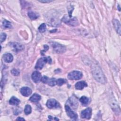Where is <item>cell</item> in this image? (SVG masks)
Listing matches in <instances>:
<instances>
[{"mask_svg":"<svg viewBox=\"0 0 121 121\" xmlns=\"http://www.w3.org/2000/svg\"><path fill=\"white\" fill-rule=\"evenodd\" d=\"M91 70L93 76L95 80L102 84L106 83V78L99 65L95 64H93L91 67Z\"/></svg>","mask_w":121,"mask_h":121,"instance_id":"1","label":"cell"},{"mask_svg":"<svg viewBox=\"0 0 121 121\" xmlns=\"http://www.w3.org/2000/svg\"><path fill=\"white\" fill-rule=\"evenodd\" d=\"M62 21L65 24L71 26H75L78 24V19L76 17H72L65 15L62 18Z\"/></svg>","mask_w":121,"mask_h":121,"instance_id":"2","label":"cell"},{"mask_svg":"<svg viewBox=\"0 0 121 121\" xmlns=\"http://www.w3.org/2000/svg\"><path fill=\"white\" fill-rule=\"evenodd\" d=\"M50 44L54 52L57 53H62L65 52L66 47L58 43L54 42H51L50 43Z\"/></svg>","mask_w":121,"mask_h":121,"instance_id":"3","label":"cell"},{"mask_svg":"<svg viewBox=\"0 0 121 121\" xmlns=\"http://www.w3.org/2000/svg\"><path fill=\"white\" fill-rule=\"evenodd\" d=\"M47 62L49 63L52 62V60L50 57H42L37 60L35 68L36 69H41Z\"/></svg>","mask_w":121,"mask_h":121,"instance_id":"4","label":"cell"},{"mask_svg":"<svg viewBox=\"0 0 121 121\" xmlns=\"http://www.w3.org/2000/svg\"><path fill=\"white\" fill-rule=\"evenodd\" d=\"M83 74L81 72L74 70L69 72L68 75V78L70 80H78L82 78Z\"/></svg>","mask_w":121,"mask_h":121,"instance_id":"5","label":"cell"},{"mask_svg":"<svg viewBox=\"0 0 121 121\" xmlns=\"http://www.w3.org/2000/svg\"><path fill=\"white\" fill-rule=\"evenodd\" d=\"M41 81L44 84H47L48 85L53 86L57 84V80L54 78H49L47 76H43L41 79Z\"/></svg>","mask_w":121,"mask_h":121,"instance_id":"6","label":"cell"},{"mask_svg":"<svg viewBox=\"0 0 121 121\" xmlns=\"http://www.w3.org/2000/svg\"><path fill=\"white\" fill-rule=\"evenodd\" d=\"M65 109L67 115L69 118L73 120H76L78 118V115L76 112L71 110L69 105L66 104L65 106Z\"/></svg>","mask_w":121,"mask_h":121,"instance_id":"7","label":"cell"},{"mask_svg":"<svg viewBox=\"0 0 121 121\" xmlns=\"http://www.w3.org/2000/svg\"><path fill=\"white\" fill-rule=\"evenodd\" d=\"M46 106L50 109L58 108L60 107V104L54 99H50L46 103Z\"/></svg>","mask_w":121,"mask_h":121,"instance_id":"8","label":"cell"},{"mask_svg":"<svg viewBox=\"0 0 121 121\" xmlns=\"http://www.w3.org/2000/svg\"><path fill=\"white\" fill-rule=\"evenodd\" d=\"M92 115V109L90 107L83 110L81 112V117L83 119H89Z\"/></svg>","mask_w":121,"mask_h":121,"instance_id":"9","label":"cell"},{"mask_svg":"<svg viewBox=\"0 0 121 121\" xmlns=\"http://www.w3.org/2000/svg\"><path fill=\"white\" fill-rule=\"evenodd\" d=\"M9 45L11 47L13 48V50L16 52H18L21 51L23 50L24 49V46L22 44L19 43H16V42L10 43H9Z\"/></svg>","mask_w":121,"mask_h":121,"instance_id":"10","label":"cell"},{"mask_svg":"<svg viewBox=\"0 0 121 121\" xmlns=\"http://www.w3.org/2000/svg\"><path fill=\"white\" fill-rule=\"evenodd\" d=\"M31 78L33 81L34 82L38 83L41 80L42 78V76L41 73L37 71H35L33 72L31 76Z\"/></svg>","mask_w":121,"mask_h":121,"instance_id":"11","label":"cell"},{"mask_svg":"<svg viewBox=\"0 0 121 121\" xmlns=\"http://www.w3.org/2000/svg\"><path fill=\"white\" fill-rule=\"evenodd\" d=\"M21 94L24 96H28L32 93V90L28 87L24 86L20 89Z\"/></svg>","mask_w":121,"mask_h":121,"instance_id":"12","label":"cell"},{"mask_svg":"<svg viewBox=\"0 0 121 121\" xmlns=\"http://www.w3.org/2000/svg\"><path fill=\"white\" fill-rule=\"evenodd\" d=\"M68 103L73 108H77L78 105V102L77 99L74 96L69 98L68 100Z\"/></svg>","mask_w":121,"mask_h":121,"instance_id":"13","label":"cell"},{"mask_svg":"<svg viewBox=\"0 0 121 121\" xmlns=\"http://www.w3.org/2000/svg\"><path fill=\"white\" fill-rule=\"evenodd\" d=\"M87 86V85L86 83L84 81H79L77 82L75 85V88L78 90H82L84 87H86Z\"/></svg>","mask_w":121,"mask_h":121,"instance_id":"14","label":"cell"},{"mask_svg":"<svg viewBox=\"0 0 121 121\" xmlns=\"http://www.w3.org/2000/svg\"><path fill=\"white\" fill-rule=\"evenodd\" d=\"M113 25L116 32L120 35H121V24L120 22L116 19L112 20Z\"/></svg>","mask_w":121,"mask_h":121,"instance_id":"15","label":"cell"},{"mask_svg":"<svg viewBox=\"0 0 121 121\" xmlns=\"http://www.w3.org/2000/svg\"><path fill=\"white\" fill-rule=\"evenodd\" d=\"M3 59L5 62L7 63H10L13 61V57L11 53H7L3 55Z\"/></svg>","mask_w":121,"mask_h":121,"instance_id":"16","label":"cell"},{"mask_svg":"<svg viewBox=\"0 0 121 121\" xmlns=\"http://www.w3.org/2000/svg\"><path fill=\"white\" fill-rule=\"evenodd\" d=\"M60 21L58 18L52 17L50 19L48 24L52 26H58L60 24Z\"/></svg>","mask_w":121,"mask_h":121,"instance_id":"17","label":"cell"},{"mask_svg":"<svg viewBox=\"0 0 121 121\" xmlns=\"http://www.w3.org/2000/svg\"><path fill=\"white\" fill-rule=\"evenodd\" d=\"M79 101L82 105L86 106H87L89 104V103L90 102V98H89L85 96H82L80 98Z\"/></svg>","mask_w":121,"mask_h":121,"instance_id":"18","label":"cell"},{"mask_svg":"<svg viewBox=\"0 0 121 121\" xmlns=\"http://www.w3.org/2000/svg\"><path fill=\"white\" fill-rule=\"evenodd\" d=\"M41 99V96L37 94H33L29 98V100L34 103L38 102Z\"/></svg>","mask_w":121,"mask_h":121,"instance_id":"19","label":"cell"},{"mask_svg":"<svg viewBox=\"0 0 121 121\" xmlns=\"http://www.w3.org/2000/svg\"><path fill=\"white\" fill-rule=\"evenodd\" d=\"M9 103L11 105H18L20 103V100L15 96H12L9 101Z\"/></svg>","mask_w":121,"mask_h":121,"instance_id":"20","label":"cell"},{"mask_svg":"<svg viewBox=\"0 0 121 121\" xmlns=\"http://www.w3.org/2000/svg\"><path fill=\"white\" fill-rule=\"evenodd\" d=\"M111 102V107H112L113 111H114V112H115V111H116L117 112V113L118 112V111L120 112L119 107L118 105L117 104L115 100L112 99Z\"/></svg>","mask_w":121,"mask_h":121,"instance_id":"21","label":"cell"},{"mask_svg":"<svg viewBox=\"0 0 121 121\" xmlns=\"http://www.w3.org/2000/svg\"><path fill=\"white\" fill-rule=\"evenodd\" d=\"M27 14H28L29 17L32 20H35L38 17V16H37V14H36L35 13H34V12H33L32 11H29L28 12Z\"/></svg>","mask_w":121,"mask_h":121,"instance_id":"22","label":"cell"},{"mask_svg":"<svg viewBox=\"0 0 121 121\" xmlns=\"http://www.w3.org/2000/svg\"><path fill=\"white\" fill-rule=\"evenodd\" d=\"M31 112H32L31 106L29 104L26 105L24 109V112L26 113V114H29Z\"/></svg>","mask_w":121,"mask_h":121,"instance_id":"23","label":"cell"},{"mask_svg":"<svg viewBox=\"0 0 121 121\" xmlns=\"http://www.w3.org/2000/svg\"><path fill=\"white\" fill-rule=\"evenodd\" d=\"M46 25L44 23L42 24L38 27V31L40 32V33H44L45 31H46Z\"/></svg>","mask_w":121,"mask_h":121,"instance_id":"24","label":"cell"},{"mask_svg":"<svg viewBox=\"0 0 121 121\" xmlns=\"http://www.w3.org/2000/svg\"><path fill=\"white\" fill-rule=\"evenodd\" d=\"M3 26L5 28H10L12 27V25L10 23V22L8 20H4L3 22Z\"/></svg>","mask_w":121,"mask_h":121,"instance_id":"25","label":"cell"},{"mask_svg":"<svg viewBox=\"0 0 121 121\" xmlns=\"http://www.w3.org/2000/svg\"><path fill=\"white\" fill-rule=\"evenodd\" d=\"M67 82L65 79L63 78H59L57 80V85L59 86H61L64 84L66 83Z\"/></svg>","mask_w":121,"mask_h":121,"instance_id":"26","label":"cell"},{"mask_svg":"<svg viewBox=\"0 0 121 121\" xmlns=\"http://www.w3.org/2000/svg\"><path fill=\"white\" fill-rule=\"evenodd\" d=\"M11 73L14 76H18L20 74V72L18 70L15 69H13L11 70Z\"/></svg>","mask_w":121,"mask_h":121,"instance_id":"27","label":"cell"},{"mask_svg":"<svg viewBox=\"0 0 121 121\" xmlns=\"http://www.w3.org/2000/svg\"><path fill=\"white\" fill-rule=\"evenodd\" d=\"M6 38V34L4 33H1L0 34V42L2 43Z\"/></svg>","mask_w":121,"mask_h":121,"instance_id":"28","label":"cell"},{"mask_svg":"<svg viewBox=\"0 0 121 121\" xmlns=\"http://www.w3.org/2000/svg\"><path fill=\"white\" fill-rule=\"evenodd\" d=\"M48 48H49V47H48V46L47 45H44V50H43V51L41 52H42L41 54H43V52L47 51L48 50Z\"/></svg>","mask_w":121,"mask_h":121,"instance_id":"29","label":"cell"},{"mask_svg":"<svg viewBox=\"0 0 121 121\" xmlns=\"http://www.w3.org/2000/svg\"><path fill=\"white\" fill-rule=\"evenodd\" d=\"M38 1L42 3H47V2H50L52 1V0H39Z\"/></svg>","mask_w":121,"mask_h":121,"instance_id":"30","label":"cell"},{"mask_svg":"<svg viewBox=\"0 0 121 121\" xmlns=\"http://www.w3.org/2000/svg\"><path fill=\"white\" fill-rule=\"evenodd\" d=\"M48 117H49V118H50V120H55V121H56V120H59V119H58V118H57L56 117H54V118H52V117L51 116H48Z\"/></svg>","mask_w":121,"mask_h":121,"instance_id":"31","label":"cell"},{"mask_svg":"<svg viewBox=\"0 0 121 121\" xmlns=\"http://www.w3.org/2000/svg\"><path fill=\"white\" fill-rule=\"evenodd\" d=\"M16 120H18V121H25V119H24V118H21V117H18L17 119H16Z\"/></svg>","mask_w":121,"mask_h":121,"instance_id":"32","label":"cell"}]
</instances>
